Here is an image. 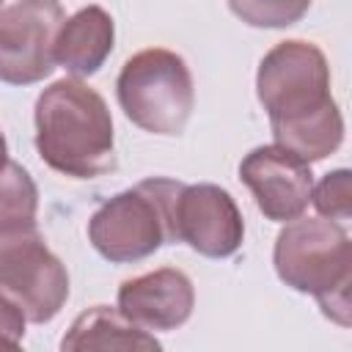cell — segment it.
Wrapping results in <instances>:
<instances>
[{
    "label": "cell",
    "mask_w": 352,
    "mask_h": 352,
    "mask_svg": "<svg viewBox=\"0 0 352 352\" xmlns=\"http://www.w3.org/2000/svg\"><path fill=\"white\" fill-rule=\"evenodd\" d=\"M256 94L278 146L305 162L330 157L344 140V116L330 96L324 52L302 38L275 44L258 63Z\"/></svg>",
    "instance_id": "6da1fadb"
},
{
    "label": "cell",
    "mask_w": 352,
    "mask_h": 352,
    "mask_svg": "<svg viewBox=\"0 0 352 352\" xmlns=\"http://www.w3.org/2000/svg\"><path fill=\"white\" fill-rule=\"evenodd\" d=\"M38 157L72 179H96L116 168V138L107 102L80 77L47 85L33 110Z\"/></svg>",
    "instance_id": "7a4b0ae2"
},
{
    "label": "cell",
    "mask_w": 352,
    "mask_h": 352,
    "mask_svg": "<svg viewBox=\"0 0 352 352\" xmlns=\"http://www.w3.org/2000/svg\"><path fill=\"white\" fill-rule=\"evenodd\" d=\"M272 264L289 289L314 294L327 319L352 324V242L341 223L302 214L289 220L275 239Z\"/></svg>",
    "instance_id": "3957f363"
},
{
    "label": "cell",
    "mask_w": 352,
    "mask_h": 352,
    "mask_svg": "<svg viewBox=\"0 0 352 352\" xmlns=\"http://www.w3.org/2000/svg\"><path fill=\"white\" fill-rule=\"evenodd\" d=\"M182 182L151 176L107 198L88 220V242L110 264H135L176 242L173 204Z\"/></svg>",
    "instance_id": "277c9868"
},
{
    "label": "cell",
    "mask_w": 352,
    "mask_h": 352,
    "mask_svg": "<svg viewBox=\"0 0 352 352\" xmlns=\"http://www.w3.org/2000/svg\"><path fill=\"white\" fill-rule=\"evenodd\" d=\"M116 96L124 116L151 135H182L192 104V74L182 55L151 47L124 60L116 80Z\"/></svg>",
    "instance_id": "5b68a950"
},
{
    "label": "cell",
    "mask_w": 352,
    "mask_h": 352,
    "mask_svg": "<svg viewBox=\"0 0 352 352\" xmlns=\"http://www.w3.org/2000/svg\"><path fill=\"white\" fill-rule=\"evenodd\" d=\"M0 289L22 308L28 322L44 324L69 300V272L38 231L11 234L0 245Z\"/></svg>",
    "instance_id": "8992f818"
},
{
    "label": "cell",
    "mask_w": 352,
    "mask_h": 352,
    "mask_svg": "<svg viewBox=\"0 0 352 352\" xmlns=\"http://www.w3.org/2000/svg\"><path fill=\"white\" fill-rule=\"evenodd\" d=\"M63 19L58 0H16L0 8V82L33 85L50 77Z\"/></svg>",
    "instance_id": "52a82bcc"
},
{
    "label": "cell",
    "mask_w": 352,
    "mask_h": 352,
    "mask_svg": "<svg viewBox=\"0 0 352 352\" xmlns=\"http://www.w3.org/2000/svg\"><path fill=\"white\" fill-rule=\"evenodd\" d=\"M173 231L176 242L206 258H228L245 239L242 212L217 184H182L173 204Z\"/></svg>",
    "instance_id": "ba28073f"
},
{
    "label": "cell",
    "mask_w": 352,
    "mask_h": 352,
    "mask_svg": "<svg viewBox=\"0 0 352 352\" xmlns=\"http://www.w3.org/2000/svg\"><path fill=\"white\" fill-rule=\"evenodd\" d=\"M239 179L248 184L258 212L267 220L289 223L311 204V162L278 143L256 146L250 154H245L239 162Z\"/></svg>",
    "instance_id": "9c48e42d"
},
{
    "label": "cell",
    "mask_w": 352,
    "mask_h": 352,
    "mask_svg": "<svg viewBox=\"0 0 352 352\" xmlns=\"http://www.w3.org/2000/svg\"><path fill=\"white\" fill-rule=\"evenodd\" d=\"M195 305L192 280L176 267H160L118 286V308L146 330L182 327Z\"/></svg>",
    "instance_id": "30bf717a"
},
{
    "label": "cell",
    "mask_w": 352,
    "mask_h": 352,
    "mask_svg": "<svg viewBox=\"0 0 352 352\" xmlns=\"http://www.w3.org/2000/svg\"><path fill=\"white\" fill-rule=\"evenodd\" d=\"M113 41V16L102 6H85L63 19L55 38V63L72 72V77H91L110 58Z\"/></svg>",
    "instance_id": "8fae6325"
},
{
    "label": "cell",
    "mask_w": 352,
    "mask_h": 352,
    "mask_svg": "<svg viewBox=\"0 0 352 352\" xmlns=\"http://www.w3.org/2000/svg\"><path fill=\"white\" fill-rule=\"evenodd\" d=\"M60 349L63 352H85V349L88 352L91 349H96V352H110V349L157 352L160 341L154 338V333H148L146 327H140L129 316H124L121 308L94 305L72 322V327L60 338Z\"/></svg>",
    "instance_id": "7c38bea8"
},
{
    "label": "cell",
    "mask_w": 352,
    "mask_h": 352,
    "mask_svg": "<svg viewBox=\"0 0 352 352\" xmlns=\"http://www.w3.org/2000/svg\"><path fill=\"white\" fill-rule=\"evenodd\" d=\"M38 187L33 176L14 160L0 168V234L36 231Z\"/></svg>",
    "instance_id": "4fadbf2b"
},
{
    "label": "cell",
    "mask_w": 352,
    "mask_h": 352,
    "mask_svg": "<svg viewBox=\"0 0 352 352\" xmlns=\"http://www.w3.org/2000/svg\"><path fill=\"white\" fill-rule=\"evenodd\" d=\"M228 8L250 28L278 30L300 22L308 14L311 0H228Z\"/></svg>",
    "instance_id": "5bb4252c"
},
{
    "label": "cell",
    "mask_w": 352,
    "mask_h": 352,
    "mask_svg": "<svg viewBox=\"0 0 352 352\" xmlns=\"http://www.w3.org/2000/svg\"><path fill=\"white\" fill-rule=\"evenodd\" d=\"M311 204L327 220L344 223L352 217V173L346 168H336L322 176L316 187H311Z\"/></svg>",
    "instance_id": "9a60e30c"
},
{
    "label": "cell",
    "mask_w": 352,
    "mask_h": 352,
    "mask_svg": "<svg viewBox=\"0 0 352 352\" xmlns=\"http://www.w3.org/2000/svg\"><path fill=\"white\" fill-rule=\"evenodd\" d=\"M25 314L22 308L0 289V349H19L25 338Z\"/></svg>",
    "instance_id": "2e32d148"
},
{
    "label": "cell",
    "mask_w": 352,
    "mask_h": 352,
    "mask_svg": "<svg viewBox=\"0 0 352 352\" xmlns=\"http://www.w3.org/2000/svg\"><path fill=\"white\" fill-rule=\"evenodd\" d=\"M8 162V146H6V138H3V132H0V168Z\"/></svg>",
    "instance_id": "e0dca14e"
},
{
    "label": "cell",
    "mask_w": 352,
    "mask_h": 352,
    "mask_svg": "<svg viewBox=\"0 0 352 352\" xmlns=\"http://www.w3.org/2000/svg\"><path fill=\"white\" fill-rule=\"evenodd\" d=\"M8 236H11V234H0V245H3V242H6Z\"/></svg>",
    "instance_id": "ac0fdd59"
},
{
    "label": "cell",
    "mask_w": 352,
    "mask_h": 352,
    "mask_svg": "<svg viewBox=\"0 0 352 352\" xmlns=\"http://www.w3.org/2000/svg\"><path fill=\"white\" fill-rule=\"evenodd\" d=\"M0 6H3V0H0Z\"/></svg>",
    "instance_id": "d6986e66"
}]
</instances>
